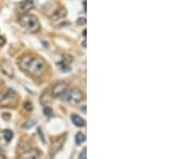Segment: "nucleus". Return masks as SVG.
Returning a JSON list of instances; mask_svg holds the SVG:
<instances>
[{
	"label": "nucleus",
	"instance_id": "obj_1",
	"mask_svg": "<svg viewBox=\"0 0 193 159\" xmlns=\"http://www.w3.org/2000/svg\"><path fill=\"white\" fill-rule=\"evenodd\" d=\"M17 65L21 71L35 78L43 75L47 68V64L42 57L31 54L23 55L17 61Z\"/></svg>",
	"mask_w": 193,
	"mask_h": 159
},
{
	"label": "nucleus",
	"instance_id": "obj_2",
	"mask_svg": "<svg viewBox=\"0 0 193 159\" xmlns=\"http://www.w3.org/2000/svg\"><path fill=\"white\" fill-rule=\"evenodd\" d=\"M18 23L21 27L28 33H37L41 28L40 21L35 15L32 14H24L18 18Z\"/></svg>",
	"mask_w": 193,
	"mask_h": 159
},
{
	"label": "nucleus",
	"instance_id": "obj_3",
	"mask_svg": "<svg viewBox=\"0 0 193 159\" xmlns=\"http://www.w3.org/2000/svg\"><path fill=\"white\" fill-rule=\"evenodd\" d=\"M18 95L12 88L8 89V92L0 98V108H15L18 103Z\"/></svg>",
	"mask_w": 193,
	"mask_h": 159
},
{
	"label": "nucleus",
	"instance_id": "obj_4",
	"mask_svg": "<svg viewBox=\"0 0 193 159\" xmlns=\"http://www.w3.org/2000/svg\"><path fill=\"white\" fill-rule=\"evenodd\" d=\"M61 100H64V101H67L68 103L72 105H77L84 100V94L77 88H69V90L64 94Z\"/></svg>",
	"mask_w": 193,
	"mask_h": 159
},
{
	"label": "nucleus",
	"instance_id": "obj_5",
	"mask_svg": "<svg viewBox=\"0 0 193 159\" xmlns=\"http://www.w3.org/2000/svg\"><path fill=\"white\" fill-rule=\"evenodd\" d=\"M69 85L66 83H58L56 84L55 86L53 87V96L55 98H59V99H61L62 97L64 96V94L69 90Z\"/></svg>",
	"mask_w": 193,
	"mask_h": 159
},
{
	"label": "nucleus",
	"instance_id": "obj_6",
	"mask_svg": "<svg viewBox=\"0 0 193 159\" xmlns=\"http://www.w3.org/2000/svg\"><path fill=\"white\" fill-rule=\"evenodd\" d=\"M35 2H37V0H24V1H21V4H19V10H21V12L30 11L31 9L35 8Z\"/></svg>",
	"mask_w": 193,
	"mask_h": 159
},
{
	"label": "nucleus",
	"instance_id": "obj_7",
	"mask_svg": "<svg viewBox=\"0 0 193 159\" xmlns=\"http://www.w3.org/2000/svg\"><path fill=\"white\" fill-rule=\"evenodd\" d=\"M66 15H67V11H66V9L62 8V7H59V8H57L56 10H54L51 18L54 19V21H56V19L62 18V17H64Z\"/></svg>",
	"mask_w": 193,
	"mask_h": 159
},
{
	"label": "nucleus",
	"instance_id": "obj_8",
	"mask_svg": "<svg viewBox=\"0 0 193 159\" xmlns=\"http://www.w3.org/2000/svg\"><path fill=\"white\" fill-rule=\"evenodd\" d=\"M71 121H72V123L76 127H84L85 126V121H84L80 115H76V114L71 115Z\"/></svg>",
	"mask_w": 193,
	"mask_h": 159
},
{
	"label": "nucleus",
	"instance_id": "obj_9",
	"mask_svg": "<svg viewBox=\"0 0 193 159\" xmlns=\"http://www.w3.org/2000/svg\"><path fill=\"white\" fill-rule=\"evenodd\" d=\"M41 156V153L40 152L35 151V149H32V151L30 152H27V153L23 154L21 155V158H26V157H28V158H37V157Z\"/></svg>",
	"mask_w": 193,
	"mask_h": 159
},
{
	"label": "nucleus",
	"instance_id": "obj_10",
	"mask_svg": "<svg viewBox=\"0 0 193 159\" xmlns=\"http://www.w3.org/2000/svg\"><path fill=\"white\" fill-rule=\"evenodd\" d=\"M57 66H58V68L62 71V72H69V71L71 70V66H70V64L66 62L64 60L58 62V64H57Z\"/></svg>",
	"mask_w": 193,
	"mask_h": 159
},
{
	"label": "nucleus",
	"instance_id": "obj_11",
	"mask_svg": "<svg viewBox=\"0 0 193 159\" xmlns=\"http://www.w3.org/2000/svg\"><path fill=\"white\" fill-rule=\"evenodd\" d=\"M2 135H3V138H4V140L7 141V142H10V141L13 139L14 133H13V131H12V130L5 129V130H3V131H2Z\"/></svg>",
	"mask_w": 193,
	"mask_h": 159
},
{
	"label": "nucleus",
	"instance_id": "obj_12",
	"mask_svg": "<svg viewBox=\"0 0 193 159\" xmlns=\"http://www.w3.org/2000/svg\"><path fill=\"white\" fill-rule=\"evenodd\" d=\"M85 141H86V135H84L83 132H78V133H76V135H75V142H76L77 145L84 143Z\"/></svg>",
	"mask_w": 193,
	"mask_h": 159
},
{
	"label": "nucleus",
	"instance_id": "obj_13",
	"mask_svg": "<svg viewBox=\"0 0 193 159\" xmlns=\"http://www.w3.org/2000/svg\"><path fill=\"white\" fill-rule=\"evenodd\" d=\"M43 113L45 114L46 116H51L52 114H53V111H52V109L49 108V106H47V105H45V106L43 108Z\"/></svg>",
	"mask_w": 193,
	"mask_h": 159
},
{
	"label": "nucleus",
	"instance_id": "obj_14",
	"mask_svg": "<svg viewBox=\"0 0 193 159\" xmlns=\"http://www.w3.org/2000/svg\"><path fill=\"white\" fill-rule=\"evenodd\" d=\"M63 60H64L66 62H68V64H71V61L73 60V57H72V56H70L69 54H64Z\"/></svg>",
	"mask_w": 193,
	"mask_h": 159
},
{
	"label": "nucleus",
	"instance_id": "obj_15",
	"mask_svg": "<svg viewBox=\"0 0 193 159\" xmlns=\"http://www.w3.org/2000/svg\"><path fill=\"white\" fill-rule=\"evenodd\" d=\"M80 158H82V159H85L86 157H87V151H86V148H84L83 151H82V153L80 154Z\"/></svg>",
	"mask_w": 193,
	"mask_h": 159
},
{
	"label": "nucleus",
	"instance_id": "obj_16",
	"mask_svg": "<svg viewBox=\"0 0 193 159\" xmlns=\"http://www.w3.org/2000/svg\"><path fill=\"white\" fill-rule=\"evenodd\" d=\"M86 24V18L85 17H80V18L77 19V25H85Z\"/></svg>",
	"mask_w": 193,
	"mask_h": 159
},
{
	"label": "nucleus",
	"instance_id": "obj_17",
	"mask_svg": "<svg viewBox=\"0 0 193 159\" xmlns=\"http://www.w3.org/2000/svg\"><path fill=\"white\" fill-rule=\"evenodd\" d=\"M35 121H29V123H27V125H25L24 127L26 128V129H27V128H31V127L35 126Z\"/></svg>",
	"mask_w": 193,
	"mask_h": 159
},
{
	"label": "nucleus",
	"instance_id": "obj_18",
	"mask_svg": "<svg viewBox=\"0 0 193 159\" xmlns=\"http://www.w3.org/2000/svg\"><path fill=\"white\" fill-rule=\"evenodd\" d=\"M25 109L28 111H31L32 110V104L31 102H26L25 103Z\"/></svg>",
	"mask_w": 193,
	"mask_h": 159
},
{
	"label": "nucleus",
	"instance_id": "obj_19",
	"mask_svg": "<svg viewBox=\"0 0 193 159\" xmlns=\"http://www.w3.org/2000/svg\"><path fill=\"white\" fill-rule=\"evenodd\" d=\"M4 43H5V39L3 38V37H1V35H0V46H2Z\"/></svg>",
	"mask_w": 193,
	"mask_h": 159
},
{
	"label": "nucleus",
	"instance_id": "obj_20",
	"mask_svg": "<svg viewBox=\"0 0 193 159\" xmlns=\"http://www.w3.org/2000/svg\"><path fill=\"white\" fill-rule=\"evenodd\" d=\"M83 47H86V41H84L83 42Z\"/></svg>",
	"mask_w": 193,
	"mask_h": 159
}]
</instances>
